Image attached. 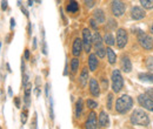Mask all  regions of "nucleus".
<instances>
[{"instance_id": "9", "label": "nucleus", "mask_w": 153, "mask_h": 129, "mask_svg": "<svg viewBox=\"0 0 153 129\" xmlns=\"http://www.w3.org/2000/svg\"><path fill=\"white\" fill-rule=\"evenodd\" d=\"M131 15H132V18L134 20H141V19H144L146 17V12H145V10H144V7L141 6H134L133 8H132V11H131Z\"/></svg>"}, {"instance_id": "14", "label": "nucleus", "mask_w": 153, "mask_h": 129, "mask_svg": "<svg viewBox=\"0 0 153 129\" xmlns=\"http://www.w3.org/2000/svg\"><path fill=\"white\" fill-rule=\"evenodd\" d=\"M90 92L91 94L94 96V97H98L100 95V87H99V83L96 79L91 77L90 79Z\"/></svg>"}, {"instance_id": "31", "label": "nucleus", "mask_w": 153, "mask_h": 129, "mask_svg": "<svg viewBox=\"0 0 153 129\" xmlns=\"http://www.w3.org/2000/svg\"><path fill=\"white\" fill-rule=\"evenodd\" d=\"M107 26H108L110 29H114V28H117V22H115V20H113V19H108Z\"/></svg>"}, {"instance_id": "18", "label": "nucleus", "mask_w": 153, "mask_h": 129, "mask_svg": "<svg viewBox=\"0 0 153 129\" xmlns=\"http://www.w3.org/2000/svg\"><path fill=\"white\" fill-rule=\"evenodd\" d=\"M88 79H90V76H88V69H87V68H84V69L81 71L80 76H79V82H80L81 87H85V86L87 85Z\"/></svg>"}, {"instance_id": "34", "label": "nucleus", "mask_w": 153, "mask_h": 129, "mask_svg": "<svg viewBox=\"0 0 153 129\" xmlns=\"http://www.w3.org/2000/svg\"><path fill=\"white\" fill-rule=\"evenodd\" d=\"M41 51H42V54L44 55H47V43L45 41V38L42 39V48H41Z\"/></svg>"}, {"instance_id": "5", "label": "nucleus", "mask_w": 153, "mask_h": 129, "mask_svg": "<svg viewBox=\"0 0 153 129\" xmlns=\"http://www.w3.org/2000/svg\"><path fill=\"white\" fill-rule=\"evenodd\" d=\"M111 11H112L114 17L119 18V17L124 15V13L126 11V6H125V4L121 0H112V2H111Z\"/></svg>"}, {"instance_id": "21", "label": "nucleus", "mask_w": 153, "mask_h": 129, "mask_svg": "<svg viewBox=\"0 0 153 129\" xmlns=\"http://www.w3.org/2000/svg\"><path fill=\"white\" fill-rule=\"evenodd\" d=\"M93 18L96 19V21L98 24H104L105 22V13H104V11L100 10V8L96 10L94 13H93Z\"/></svg>"}, {"instance_id": "35", "label": "nucleus", "mask_w": 153, "mask_h": 129, "mask_svg": "<svg viewBox=\"0 0 153 129\" xmlns=\"http://www.w3.org/2000/svg\"><path fill=\"white\" fill-rule=\"evenodd\" d=\"M7 7H8V2H7V0H1V11H6L7 10Z\"/></svg>"}, {"instance_id": "20", "label": "nucleus", "mask_w": 153, "mask_h": 129, "mask_svg": "<svg viewBox=\"0 0 153 129\" xmlns=\"http://www.w3.org/2000/svg\"><path fill=\"white\" fill-rule=\"evenodd\" d=\"M106 55H107V60H108L110 65H114L115 62H117V55H115L114 51L110 46L106 48Z\"/></svg>"}, {"instance_id": "22", "label": "nucleus", "mask_w": 153, "mask_h": 129, "mask_svg": "<svg viewBox=\"0 0 153 129\" xmlns=\"http://www.w3.org/2000/svg\"><path fill=\"white\" fill-rule=\"evenodd\" d=\"M82 99H79L76 103V119H80L81 115H82Z\"/></svg>"}, {"instance_id": "49", "label": "nucleus", "mask_w": 153, "mask_h": 129, "mask_svg": "<svg viewBox=\"0 0 153 129\" xmlns=\"http://www.w3.org/2000/svg\"><path fill=\"white\" fill-rule=\"evenodd\" d=\"M150 32L153 34V22H152V25H151V27H150Z\"/></svg>"}, {"instance_id": "11", "label": "nucleus", "mask_w": 153, "mask_h": 129, "mask_svg": "<svg viewBox=\"0 0 153 129\" xmlns=\"http://www.w3.org/2000/svg\"><path fill=\"white\" fill-rule=\"evenodd\" d=\"M82 48H84V46H82V40L79 39V38H76V40H74V42H73V46H72V54L74 56H76V57H79L80 54H81Z\"/></svg>"}, {"instance_id": "17", "label": "nucleus", "mask_w": 153, "mask_h": 129, "mask_svg": "<svg viewBox=\"0 0 153 129\" xmlns=\"http://www.w3.org/2000/svg\"><path fill=\"white\" fill-rule=\"evenodd\" d=\"M66 11L68 13H76L79 11V4L76 2V0H67Z\"/></svg>"}, {"instance_id": "43", "label": "nucleus", "mask_w": 153, "mask_h": 129, "mask_svg": "<svg viewBox=\"0 0 153 129\" xmlns=\"http://www.w3.org/2000/svg\"><path fill=\"white\" fill-rule=\"evenodd\" d=\"M25 59H26V60L30 59V51H28V49H25Z\"/></svg>"}, {"instance_id": "6", "label": "nucleus", "mask_w": 153, "mask_h": 129, "mask_svg": "<svg viewBox=\"0 0 153 129\" xmlns=\"http://www.w3.org/2000/svg\"><path fill=\"white\" fill-rule=\"evenodd\" d=\"M82 46L86 53L91 52V48L93 46V39H92V33L88 28H85L82 31Z\"/></svg>"}, {"instance_id": "24", "label": "nucleus", "mask_w": 153, "mask_h": 129, "mask_svg": "<svg viewBox=\"0 0 153 129\" xmlns=\"http://www.w3.org/2000/svg\"><path fill=\"white\" fill-rule=\"evenodd\" d=\"M79 65H80V61H79V59L74 56L72 60H71V72L74 74L76 73V71L79 69Z\"/></svg>"}, {"instance_id": "50", "label": "nucleus", "mask_w": 153, "mask_h": 129, "mask_svg": "<svg viewBox=\"0 0 153 129\" xmlns=\"http://www.w3.org/2000/svg\"><path fill=\"white\" fill-rule=\"evenodd\" d=\"M36 2L37 4H41V0H36Z\"/></svg>"}, {"instance_id": "19", "label": "nucleus", "mask_w": 153, "mask_h": 129, "mask_svg": "<svg viewBox=\"0 0 153 129\" xmlns=\"http://www.w3.org/2000/svg\"><path fill=\"white\" fill-rule=\"evenodd\" d=\"M92 39H93V46H94L96 49L100 48V47H104V46H102L104 39L101 38V35H100L98 32H96L94 34H92Z\"/></svg>"}, {"instance_id": "38", "label": "nucleus", "mask_w": 153, "mask_h": 129, "mask_svg": "<svg viewBox=\"0 0 153 129\" xmlns=\"http://www.w3.org/2000/svg\"><path fill=\"white\" fill-rule=\"evenodd\" d=\"M20 10H21V12L25 14V17H26V18H28V17H30V13H28V11H27V8H26L25 6H22V5H21V6H20Z\"/></svg>"}, {"instance_id": "41", "label": "nucleus", "mask_w": 153, "mask_h": 129, "mask_svg": "<svg viewBox=\"0 0 153 129\" xmlns=\"http://www.w3.org/2000/svg\"><path fill=\"white\" fill-rule=\"evenodd\" d=\"M146 94H147V95H149V96L153 100V88H149V89L146 91Z\"/></svg>"}, {"instance_id": "2", "label": "nucleus", "mask_w": 153, "mask_h": 129, "mask_svg": "<svg viewBox=\"0 0 153 129\" xmlns=\"http://www.w3.org/2000/svg\"><path fill=\"white\" fill-rule=\"evenodd\" d=\"M131 122L135 126L147 127L150 125V117L147 113L143 109H134L131 115Z\"/></svg>"}, {"instance_id": "12", "label": "nucleus", "mask_w": 153, "mask_h": 129, "mask_svg": "<svg viewBox=\"0 0 153 129\" xmlns=\"http://www.w3.org/2000/svg\"><path fill=\"white\" fill-rule=\"evenodd\" d=\"M98 125H99V127H101V128H106V127L110 126V117H108V115H107L106 111H100L99 119H98Z\"/></svg>"}, {"instance_id": "48", "label": "nucleus", "mask_w": 153, "mask_h": 129, "mask_svg": "<svg viewBox=\"0 0 153 129\" xmlns=\"http://www.w3.org/2000/svg\"><path fill=\"white\" fill-rule=\"evenodd\" d=\"M36 0H28L27 2H28V6H33V2H34Z\"/></svg>"}, {"instance_id": "23", "label": "nucleus", "mask_w": 153, "mask_h": 129, "mask_svg": "<svg viewBox=\"0 0 153 129\" xmlns=\"http://www.w3.org/2000/svg\"><path fill=\"white\" fill-rule=\"evenodd\" d=\"M104 42L107 45V46H113L115 45V39L113 37V34L112 33H106L105 34V37H104Z\"/></svg>"}, {"instance_id": "47", "label": "nucleus", "mask_w": 153, "mask_h": 129, "mask_svg": "<svg viewBox=\"0 0 153 129\" xmlns=\"http://www.w3.org/2000/svg\"><path fill=\"white\" fill-rule=\"evenodd\" d=\"M8 95L12 97L13 96V92H12V89H11V87H8Z\"/></svg>"}, {"instance_id": "28", "label": "nucleus", "mask_w": 153, "mask_h": 129, "mask_svg": "<svg viewBox=\"0 0 153 129\" xmlns=\"http://www.w3.org/2000/svg\"><path fill=\"white\" fill-rule=\"evenodd\" d=\"M96 54H97V56H98V57L102 59L104 56L106 55V49H105L104 47H100V48L96 49Z\"/></svg>"}, {"instance_id": "40", "label": "nucleus", "mask_w": 153, "mask_h": 129, "mask_svg": "<svg viewBox=\"0 0 153 129\" xmlns=\"http://www.w3.org/2000/svg\"><path fill=\"white\" fill-rule=\"evenodd\" d=\"M14 27H16V20H14V18H11V31H13L14 29Z\"/></svg>"}, {"instance_id": "8", "label": "nucleus", "mask_w": 153, "mask_h": 129, "mask_svg": "<svg viewBox=\"0 0 153 129\" xmlns=\"http://www.w3.org/2000/svg\"><path fill=\"white\" fill-rule=\"evenodd\" d=\"M138 102H139V105L143 107V108H145V109H147V111H152L153 113V100L145 93V94H140L139 96H138Z\"/></svg>"}, {"instance_id": "37", "label": "nucleus", "mask_w": 153, "mask_h": 129, "mask_svg": "<svg viewBox=\"0 0 153 129\" xmlns=\"http://www.w3.org/2000/svg\"><path fill=\"white\" fill-rule=\"evenodd\" d=\"M28 83V75L25 73H22V86L25 87Z\"/></svg>"}, {"instance_id": "25", "label": "nucleus", "mask_w": 153, "mask_h": 129, "mask_svg": "<svg viewBox=\"0 0 153 129\" xmlns=\"http://www.w3.org/2000/svg\"><path fill=\"white\" fill-rule=\"evenodd\" d=\"M140 4L145 10H152L153 8V0H140Z\"/></svg>"}, {"instance_id": "10", "label": "nucleus", "mask_w": 153, "mask_h": 129, "mask_svg": "<svg viewBox=\"0 0 153 129\" xmlns=\"http://www.w3.org/2000/svg\"><path fill=\"white\" fill-rule=\"evenodd\" d=\"M85 127L87 129H96L98 128V120H97V114L94 111H91L88 117H87V121L85 123Z\"/></svg>"}, {"instance_id": "15", "label": "nucleus", "mask_w": 153, "mask_h": 129, "mask_svg": "<svg viewBox=\"0 0 153 129\" xmlns=\"http://www.w3.org/2000/svg\"><path fill=\"white\" fill-rule=\"evenodd\" d=\"M98 65H99V60H98L97 54H90L88 55V68H90V71L94 72L98 68Z\"/></svg>"}, {"instance_id": "36", "label": "nucleus", "mask_w": 153, "mask_h": 129, "mask_svg": "<svg viewBox=\"0 0 153 129\" xmlns=\"http://www.w3.org/2000/svg\"><path fill=\"white\" fill-rule=\"evenodd\" d=\"M97 24H98V22L96 21V19H94V18L90 20V25L92 26V28H93L94 31H97V29H98V25H97Z\"/></svg>"}, {"instance_id": "3", "label": "nucleus", "mask_w": 153, "mask_h": 129, "mask_svg": "<svg viewBox=\"0 0 153 129\" xmlns=\"http://www.w3.org/2000/svg\"><path fill=\"white\" fill-rule=\"evenodd\" d=\"M124 87V77L119 69L112 72V89L114 93H119Z\"/></svg>"}, {"instance_id": "13", "label": "nucleus", "mask_w": 153, "mask_h": 129, "mask_svg": "<svg viewBox=\"0 0 153 129\" xmlns=\"http://www.w3.org/2000/svg\"><path fill=\"white\" fill-rule=\"evenodd\" d=\"M120 66H121V69L125 72V73H130L132 72V62L130 60V57L126 55H124L120 60Z\"/></svg>"}, {"instance_id": "32", "label": "nucleus", "mask_w": 153, "mask_h": 129, "mask_svg": "<svg viewBox=\"0 0 153 129\" xmlns=\"http://www.w3.org/2000/svg\"><path fill=\"white\" fill-rule=\"evenodd\" d=\"M84 2H85L87 8H92L96 5V0H84Z\"/></svg>"}, {"instance_id": "33", "label": "nucleus", "mask_w": 153, "mask_h": 129, "mask_svg": "<svg viewBox=\"0 0 153 129\" xmlns=\"http://www.w3.org/2000/svg\"><path fill=\"white\" fill-rule=\"evenodd\" d=\"M146 66H147V68H149L151 72H153V57H149V59H147Z\"/></svg>"}, {"instance_id": "45", "label": "nucleus", "mask_w": 153, "mask_h": 129, "mask_svg": "<svg viewBox=\"0 0 153 129\" xmlns=\"http://www.w3.org/2000/svg\"><path fill=\"white\" fill-rule=\"evenodd\" d=\"M36 48H37V39L34 38L33 39V49H36Z\"/></svg>"}, {"instance_id": "52", "label": "nucleus", "mask_w": 153, "mask_h": 129, "mask_svg": "<svg viewBox=\"0 0 153 129\" xmlns=\"http://www.w3.org/2000/svg\"><path fill=\"white\" fill-rule=\"evenodd\" d=\"M58 2H60V0H58Z\"/></svg>"}, {"instance_id": "29", "label": "nucleus", "mask_w": 153, "mask_h": 129, "mask_svg": "<svg viewBox=\"0 0 153 129\" xmlns=\"http://www.w3.org/2000/svg\"><path fill=\"white\" fill-rule=\"evenodd\" d=\"M86 105H87V107L90 108V109H94L98 107V103H97L94 100H91V99H88L87 101H86Z\"/></svg>"}, {"instance_id": "26", "label": "nucleus", "mask_w": 153, "mask_h": 129, "mask_svg": "<svg viewBox=\"0 0 153 129\" xmlns=\"http://www.w3.org/2000/svg\"><path fill=\"white\" fill-rule=\"evenodd\" d=\"M139 79H140L141 81L153 82V75L152 74H139Z\"/></svg>"}, {"instance_id": "51", "label": "nucleus", "mask_w": 153, "mask_h": 129, "mask_svg": "<svg viewBox=\"0 0 153 129\" xmlns=\"http://www.w3.org/2000/svg\"><path fill=\"white\" fill-rule=\"evenodd\" d=\"M1 45H2V43H1V42H0V51H1Z\"/></svg>"}, {"instance_id": "44", "label": "nucleus", "mask_w": 153, "mask_h": 129, "mask_svg": "<svg viewBox=\"0 0 153 129\" xmlns=\"http://www.w3.org/2000/svg\"><path fill=\"white\" fill-rule=\"evenodd\" d=\"M33 128H37V114H34V121H33Z\"/></svg>"}, {"instance_id": "27", "label": "nucleus", "mask_w": 153, "mask_h": 129, "mask_svg": "<svg viewBox=\"0 0 153 129\" xmlns=\"http://www.w3.org/2000/svg\"><path fill=\"white\" fill-rule=\"evenodd\" d=\"M112 103H113V94L112 93H110L108 95H107V100H106V107H107V109H112Z\"/></svg>"}, {"instance_id": "7", "label": "nucleus", "mask_w": 153, "mask_h": 129, "mask_svg": "<svg viewBox=\"0 0 153 129\" xmlns=\"http://www.w3.org/2000/svg\"><path fill=\"white\" fill-rule=\"evenodd\" d=\"M127 40H128V35H127V32L124 29V28H119L117 31V39H115V45L118 48H124L127 43Z\"/></svg>"}, {"instance_id": "30", "label": "nucleus", "mask_w": 153, "mask_h": 129, "mask_svg": "<svg viewBox=\"0 0 153 129\" xmlns=\"http://www.w3.org/2000/svg\"><path fill=\"white\" fill-rule=\"evenodd\" d=\"M27 115H28V113H27V109H25V111L21 113V117H20V120H21V123L22 125H25L26 123V121H27Z\"/></svg>"}, {"instance_id": "39", "label": "nucleus", "mask_w": 153, "mask_h": 129, "mask_svg": "<svg viewBox=\"0 0 153 129\" xmlns=\"http://www.w3.org/2000/svg\"><path fill=\"white\" fill-rule=\"evenodd\" d=\"M14 105H16L17 108H20V99L18 97V96L14 97Z\"/></svg>"}, {"instance_id": "4", "label": "nucleus", "mask_w": 153, "mask_h": 129, "mask_svg": "<svg viewBox=\"0 0 153 129\" xmlns=\"http://www.w3.org/2000/svg\"><path fill=\"white\" fill-rule=\"evenodd\" d=\"M138 41L140 43V46L146 49V51H152L153 49V39L147 33L143 32V31H139L138 33Z\"/></svg>"}, {"instance_id": "46", "label": "nucleus", "mask_w": 153, "mask_h": 129, "mask_svg": "<svg viewBox=\"0 0 153 129\" xmlns=\"http://www.w3.org/2000/svg\"><path fill=\"white\" fill-rule=\"evenodd\" d=\"M6 68H7L8 73H11V72H12V69H11V67H10V63H6Z\"/></svg>"}, {"instance_id": "42", "label": "nucleus", "mask_w": 153, "mask_h": 129, "mask_svg": "<svg viewBox=\"0 0 153 129\" xmlns=\"http://www.w3.org/2000/svg\"><path fill=\"white\" fill-rule=\"evenodd\" d=\"M27 33H28V35H32V25H31V22H28V25H27Z\"/></svg>"}, {"instance_id": "16", "label": "nucleus", "mask_w": 153, "mask_h": 129, "mask_svg": "<svg viewBox=\"0 0 153 129\" xmlns=\"http://www.w3.org/2000/svg\"><path fill=\"white\" fill-rule=\"evenodd\" d=\"M25 95H24V101L26 103V108L30 107V103H31V91H32V83H27L25 87Z\"/></svg>"}, {"instance_id": "1", "label": "nucleus", "mask_w": 153, "mask_h": 129, "mask_svg": "<svg viewBox=\"0 0 153 129\" xmlns=\"http://www.w3.org/2000/svg\"><path fill=\"white\" fill-rule=\"evenodd\" d=\"M133 107V99L130 95H123L115 101V111L119 114H126Z\"/></svg>"}]
</instances>
